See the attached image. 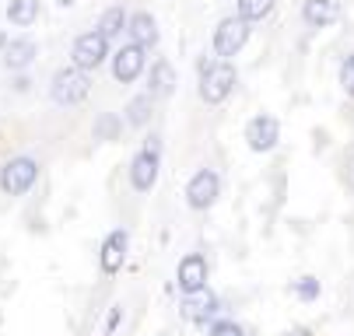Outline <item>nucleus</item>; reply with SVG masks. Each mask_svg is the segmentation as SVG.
<instances>
[{
	"mask_svg": "<svg viewBox=\"0 0 354 336\" xmlns=\"http://www.w3.org/2000/svg\"><path fill=\"white\" fill-rule=\"evenodd\" d=\"M91 91V77L77 67H64L53 74V81H49V99H53L57 106H77L88 99Z\"/></svg>",
	"mask_w": 354,
	"mask_h": 336,
	"instance_id": "4",
	"label": "nucleus"
},
{
	"mask_svg": "<svg viewBox=\"0 0 354 336\" xmlns=\"http://www.w3.org/2000/svg\"><path fill=\"white\" fill-rule=\"evenodd\" d=\"M221 197V175L214 168H196L186 182V207L189 210H211Z\"/></svg>",
	"mask_w": 354,
	"mask_h": 336,
	"instance_id": "6",
	"label": "nucleus"
},
{
	"mask_svg": "<svg viewBox=\"0 0 354 336\" xmlns=\"http://www.w3.org/2000/svg\"><path fill=\"white\" fill-rule=\"evenodd\" d=\"M284 336H306V333H284Z\"/></svg>",
	"mask_w": 354,
	"mask_h": 336,
	"instance_id": "27",
	"label": "nucleus"
},
{
	"mask_svg": "<svg viewBox=\"0 0 354 336\" xmlns=\"http://www.w3.org/2000/svg\"><path fill=\"white\" fill-rule=\"evenodd\" d=\"M340 88H344V95L347 99H354V53L344 60V67H340Z\"/></svg>",
	"mask_w": 354,
	"mask_h": 336,
	"instance_id": "24",
	"label": "nucleus"
},
{
	"mask_svg": "<svg viewBox=\"0 0 354 336\" xmlns=\"http://www.w3.org/2000/svg\"><path fill=\"white\" fill-rule=\"evenodd\" d=\"M57 4H60V8H71V4H74V0H57Z\"/></svg>",
	"mask_w": 354,
	"mask_h": 336,
	"instance_id": "26",
	"label": "nucleus"
},
{
	"mask_svg": "<svg viewBox=\"0 0 354 336\" xmlns=\"http://www.w3.org/2000/svg\"><path fill=\"white\" fill-rule=\"evenodd\" d=\"M319 291H323V287H319L316 277H301V280H295V295H298L301 302H316Z\"/></svg>",
	"mask_w": 354,
	"mask_h": 336,
	"instance_id": "22",
	"label": "nucleus"
},
{
	"mask_svg": "<svg viewBox=\"0 0 354 336\" xmlns=\"http://www.w3.org/2000/svg\"><path fill=\"white\" fill-rule=\"evenodd\" d=\"M35 18H39V0H11L8 4V21L11 25L28 28V25H35Z\"/></svg>",
	"mask_w": 354,
	"mask_h": 336,
	"instance_id": "19",
	"label": "nucleus"
},
{
	"mask_svg": "<svg viewBox=\"0 0 354 336\" xmlns=\"http://www.w3.org/2000/svg\"><path fill=\"white\" fill-rule=\"evenodd\" d=\"M245 144H249V151H257V155H270L277 148V140H281V123L274 116H252L245 123Z\"/></svg>",
	"mask_w": 354,
	"mask_h": 336,
	"instance_id": "9",
	"label": "nucleus"
},
{
	"mask_svg": "<svg viewBox=\"0 0 354 336\" xmlns=\"http://www.w3.org/2000/svg\"><path fill=\"white\" fill-rule=\"evenodd\" d=\"M151 112H155V95H151V91H140V95H133V99L127 102L123 119H127V126L140 130V126L151 123Z\"/></svg>",
	"mask_w": 354,
	"mask_h": 336,
	"instance_id": "17",
	"label": "nucleus"
},
{
	"mask_svg": "<svg viewBox=\"0 0 354 336\" xmlns=\"http://www.w3.org/2000/svg\"><path fill=\"white\" fill-rule=\"evenodd\" d=\"M207 273H211V266H207L204 253H186L176 266V287L183 295H196L207 287Z\"/></svg>",
	"mask_w": 354,
	"mask_h": 336,
	"instance_id": "8",
	"label": "nucleus"
},
{
	"mask_svg": "<svg viewBox=\"0 0 354 336\" xmlns=\"http://www.w3.org/2000/svg\"><path fill=\"white\" fill-rule=\"evenodd\" d=\"M235 67L232 60H200V99L207 106H221L228 102V95L235 91Z\"/></svg>",
	"mask_w": 354,
	"mask_h": 336,
	"instance_id": "1",
	"label": "nucleus"
},
{
	"mask_svg": "<svg viewBox=\"0 0 354 336\" xmlns=\"http://www.w3.org/2000/svg\"><path fill=\"white\" fill-rule=\"evenodd\" d=\"M39 172L42 165L28 155H18V158H8L4 168H0V193L4 197H25L28 189L39 182Z\"/></svg>",
	"mask_w": 354,
	"mask_h": 336,
	"instance_id": "3",
	"label": "nucleus"
},
{
	"mask_svg": "<svg viewBox=\"0 0 354 336\" xmlns=\"http://www.w3.org/2000/svg\"><path fill=\"white\" fill-rule=\"evenodd\" d=\"M127 35H130L133 46H140V50H155L158 46V21L151 18L147 11H137L127 21Z\"/></svg>",
	"mask_w": 354,
	"mask_h": 336,
	"instance_id": "13",
	"label": "nucleus"
},
{
	"mask_svg": "<svg viewBox=\"0 0 354 336\" xmlns=\"http://www.w3.org/2000/svg\"><path fill=\"white\" fill-rule=\"evenodd\" d=\"M147 50H140V46H133V42H127V46H120V50L113 53V77L120 81V84H133L140 74H144V67H147V57H144Z\"/></svg>",
	"mask_w": 354,
	"mask_h": 336,
	"instance_id": "11",
	"label": "nucleus"
},
{
	"mask_svg": "<svg viewBox=\"0 0 354 336\" xmlns=\"http://www.w3.org/2000/svg\"><path fill=\"white\" fill-rule=\"evenodd\" d=\"M245 42H249V21H242L239 14H228L218 21V28H214V57L218 60L239 57Z\"/></svg>",
	"mask_w": 354,
	"mask_h": 336,
	"instance_id": "7",
	"label": "nucleus"
},
{
	"mask_svg": "<svg viewBox=\"0 0 354 336\" xmlns=\"http://www.w3.org/2000/svg\"><path fill=\"white\" fill-rule=\"evenodd\" d=\"M120 319H123V305H113V312H109V319H106V333H113V329L120 326Z\"/></svg>",
	"mask_w": 354,
	"mask_h": 336,
	"instance_id": "25",
	"label": "nucleus"
},
{
	"mask_svg": "<svg viewBox=\"0 0 354 336\" xmlns=\"http://www.w3.org/2000/svg\"><path fill=\"white\" fill-rule=\"evenodd\" d=\"M158 172H162V144H158V137H151L130 158V186L137 193H151L158 186Z\"/></svg>",
	"mask_w": 354,
	"mask_h": 336,
	"instance_id": "2",
	"label": "nucleus"
},
{
	"mask_svg": "<svg viewBox=\"0 0 354 336\" xmlns=\"http://www.w3.org/2000/svg\"><path fill=\"white\" fill-rule=\"evenodd\" d=\"M106 60H109V39H106V35L84 32V35L74 39V46H71V67L91 74V70L102 67Z\"/></svg>",
	"mask_w": 354,
	"mask_h": 336,
	"instance_id": "5",
	"label": "nucleus"
},
{
	"mask_svg": "<svg viewBox=\"0 0 354 336\" xmlns=\"http://www.w3.org/2000/svg\"><path fill=\"white\" fill-rule=\"evenodd\" d=\"M120 130H123V119L106 112V116H98V123H95V140H116Z\"/></svg>",
	"mask_w": 354,
	"mask_h": 336,
	"instance_id": "21",
	"label": "nucleus"
},
{
	"mask_svg": "<svg viewBox=\"0 0 354 336\" xmlns=\"http://www.w3.org/2000/svg\"><path fill=\"white\" fill-rule=\"evenodd\" d=\"M179 84V74L169 60H155L151 63V74H147V91L155 95V99H169Z\"/></svg>",
	"mask_w": 354,
	"mask_h": 336,
	"instance_id": "16",
	"label": "nucleus"
},
{
	"mask_svg": "<svg viewBox=\"0 0 354 336\" xmlns=\"http://www.w3.org/2000/svg\"><path fill=\"white\" fill-rule=\"evenodd\" d=\"M127 21H130V14L116 4V8H106L102 11V18H98V35H106V39H116V35H123L127 32Z\"/></svg>",
	"mask_w": 354,
	"mask_h": 336,
	"instance_id": "18",
	"label": "nucleus"
},
{
	"mask_svg": "<svg viewBox=\"0 0 354 336\" xmlns=\"http://www.w3.org/2000/svg\"><path fill=\"white\" fill-rule=\"evenodd\" d=\"M340 18V0H306L301 4V21L309 28H326Z\"/></svg>",
	"mask_w": 354,
	"mask_h": 336,
	"instance_id": "15",
	"label": "nucleus"
},
{
	"mask_svg": "<svg viewBox=\"0 0 354 336\" xmlns=\"http://www.w3.org/2000/svg\"><path fill=\"white\" fill-rule=\"evenodd\" d=\"M127 253H130V235L127 228H116L102 238V249H98V270L106 277H116L127 263Z\"/></svg>",
	"mask_w": 354,
	"mask_h": 336,
	"instance_id": "10",
	"label": "nucleus"
},
{
	"mask_svg": "<svg viewBox=\"0 0 354 336\" xmlns=\"http://www.w3.org/2000/svg\"><path fill=\"white\" fill-rule=\"evenodd\" d=\"M183 315L189 319V322H196V326H207V322H214V315H218V295L214 291H196V295H186V302H183Z\"/></svg>",
	"mask_w": 354,
	"mask_h": 336,
	"instance_id": "12",
	"label": "nucleus"
},
{
	"mask_svg": "<svg viewBox=\"0 0 354 336\" xmlns=\"http://www.w3.org/2000/svg\"><path fill=\"white\" fill-rule=\"evenodd\" d=\"M35 57H39V46H35L28 35L4 42V67H8V70H28V67L35 63Z\"/></svg>",
	"mask_w": 354,
	"mask_h": 336,
	"instance_id": "14",
	"label": "nucleus"
},
{
	"mask_svg": "<svg viewBox=\"0 0 354 336\" xmlns=\"http://www.w3.org/2000/svg\"><path fill=\"white\" fill-rule=\"evenodd\" d=\"M270 8H274V0H239V18L242 21H263L267 14H270Z\"/></svg>",
	"mask_w": 354,
	"mask_h": 336,
	"instance_id": "20",
	"label": "nucleus"
},
{
	"mask_svg": "<svg viewBox=\"0 0 354 336\" xmlns=\"http://www.w3.org/2000/svg\"><path fill=\"white\" fill-rule=\"evenodd\" d=\"M207 336H245V329L235 319H214L207 326Z\"/></svg>",
	"mask_w": 354,
	"mask_h": 336,
	"instance_id": "23",
	"label": "nucleus"
}]
</instances>
